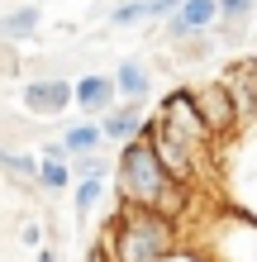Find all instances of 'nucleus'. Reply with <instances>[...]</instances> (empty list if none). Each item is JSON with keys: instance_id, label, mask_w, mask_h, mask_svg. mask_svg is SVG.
Returning <instances> with one entry per match:
<instances>
[{"instance_id": "obj_1", "label": "nucleus", "mask_w": 257, "mask_h": 262, "mask_svg": "<svg viewBox=\"0 0 257 262\" xmlns=\"http://www.w3.org/2000/svg\"><path fill=\"white\" fill-rule=\"evenodd\" d=\"M114 191L119 200H129V205H148V210H162L181 220V214L191 210V186L186 181H176L167 167H162L153 138L138 134L129 138L124 148L114 152Z\"/></svg>"}, {"instance_id": "obj_2", "label": "nucleus", "mask_w": 257, "mask_h": 262, "mask_svg": "<svg viewBox=\"0 0 257 262\" xmlns=\"http://www.w3.org/2000/svg\"><path fill=\"white\" fill-rule=\"evenodd\" d=\"M96 248L110 262H162L172 248H181V220L148 205H119L114 220L105 224Z\"/></svg>"}, {"instance_id": "obj_3", "label": "nucleus", "mask_w": 257, "mask_h": 262, "mask_svg": "<svg viewBox=\"0 0 257 262\" xmlns=\"http://www.w3.org/2000/svg\"><path fill=\"white\" fill-rule=\"evenodd\" d=\"M215 162L224 172V186H229V205L248 220H257V124L229 134L224 148L215 152Z\"/></svg>"}, {"instance_id": "obj_4", "label": "nucleus", "mask_w": 257, "mask_h": 262, "mask_svg": "<svg viewBox=\"0 0 257 262\" xmlns=\"http://www.w3.org/2000/svg\"><path fill=\"white\" fill-rule=\"evenodd\" d=\"M157 119H162V129H167L172 138H181V143L195 148L200 158H215V152H219V138H215V129L205 124V115L195 110L191 86L167 91V96H162V105H157Z\"/></svg>"}, {"instance_id": "obj_5", "label": "nucleus", "mask_w": 257, "mask_h": 262, "mask_svg": "<svg viewBox=\"0 0 257 262\" xmlns=\"http://www.w3.org/2000/svg\"><path fill=\"white\" fill-rule=\"evenodd\" d=\"M215 24H219V5L215 0H181V10L162 19V43L176 48V43H186L195 34H209Z\"/></svg>"}, {"instance_id": "obj_6", "label": "nucleus", "mask_w": 257, "mask_h": 262, "mask_svg": "<svg viewBox=\"0 0 257 262\" xmlns=\"http://www.w3.org/2000/svg\"><path fill=\"white\" fill-rule=\"evenodd\" d=\"M19 100H24L29 115L57 119V115L72 110V81H67V76H34V81L19 86Z\"/></svg>"}, {"instance_id": "obj_7", "label": "nucleus", "mask_w": 257, "mask_h": 262, "mask_svg": "<svg viewBox=\"0 0 257 262\" xmlns=\"http://www.w3.org/2000/svg\"><path fill=\"white\" fill-rule=\"evenodd\" d=\"M219 81H224V91H229V100H233L238 129H252V124H257V57L233 62Z\"/></svg>"}, {"instance_id": "obj_8", "label": "nucleus", "mask_w": 257, "mask_h": 262, "mask_svg": "<svg viewBox=\"0 0 257 262\" xmlns=\"http://www.w3.org/2000/svg\"><path fill=\"white\" fill-rule=\"evenodd\" d=\"M191 96H195V110L205 115V124L215 129V138H219V143H224L229 134H238V115H233V100H229V91H224V81L191 86Z\"/></svg>"}, {"instance_id": "obj_9", "label": "nucleus", "mask_w": 257, "mask_h": 262, "mask_svg": "<svg viewBox=\"0 0 257 262\" xmlns=\"http://www.w3.org/2000/svg\"><path fill=\"white\" fill-rule=\"evenodd\" d=\"M110 105H119V91H114L110 72H86V76L72 81V110H81L86 119H100Z\"/></svg>"}, {"instance_id": "obj_10", "label": "nucleus", "mask_w": 257, "mask_h": 262, "mask_svg": "<svg viewBox=\"0 0 257 262\" xmlns=\"http://www.w3.org/2000/svg\"><path fill=\"white\" fill-rule=\"evenodd\" d=\"M143 105L138 100H119V105H110V110L100 115V134H105V148H124L129 138H138L143 134Z\"/></svg>"}, {"instance_id": "obj_11", "label": "nucleus", "mask_w": 257, "mask_h": 262, "mask_svg": "<svg viewBox=\"0 0 257 262\" xmlns=\"http://www.w3.org/2000/svg\"><path fill=\"white\" fill-rule=\"evenodd\" d=\"M114 91H119V100H148V96H153V67H148L143 62V57H124V62H119L114 72Z\"/></svg>"}, {"instance_id": "obj_12", "label": "nucleus", "mask_w": 257, "mask_h": 262, "mask_svg": "<svg viewBox=\"0 0 257 262\" xmlns=\"http://www.w3.org/2000/svg\"><path fill=\"white\" fill-rule=\"evenodd\" d=\"M43 29V5H19L10 14H0V43H24Z\"/></svg>"}, {"instance_id": "obj_13", "label": "nucleus", "mask_w": 257, "mask_h": 262, "mask_svg": "<svg viewBox=\"0 0 257 262\" xmlns=\"http://www.w3.org/2000/svg\"><path fill=\"white\" fill-rule=\"evenodd\" d=\"M62 148L77 158V152H100L105 148V134H100V119H77V124L62 129Z\"/></svg>"}, {"instance_id": "obj_14", "label": "nucleus", "mask_w": 257, "mask_h": 262, "mask_svg": "<svg viewBox=\"0 0 257 262\" xmlns=\"http://www.w3.org/2000/svg\"><path fill=\"white\" fill-rule=\"evenodd\" d=\"M0 172L24 181L29 191H38V158L34 152H19V148H0Z\"/></svg>"}, {"instance_id": "obj_15", "label": "nucleus", "mask_w": 257, "mask_h": 262, "mask_svg": "<svg viewBox=\"0 0 257 262\" xmlns=\"http://www.w3.org/2000/svg\"><path fill=\"white\" fill-rule=\"evenodd\" d=\"M105 200V181L100 177H86V181H72V205H77V220H90Z\"/></svg>"}, {"instance_id": "obj_16", "label": "nucleus", "mask_w": 257, "mask_h": 262, "mask_svg": "<svg viewBox=\"0 0 257 262\" xmlns=\"http://www.w3.org/2000/svg\"><path fill=\"white\" fill-rule=\"evenodd\" d=\"M215 48H219L215 34H195V38H186V43H176L172 57H176V62H186V67H200V62L215 57Z\"/></svg>"}, {"instance_id": "obj_17", "label": "nucleus", "mask_w": 257, "mask_h": 262, "mask_svg": "<svg viewBox=\"0 0 257 262\" xmlns=\"http://www.w3.org/2000/svg\"><path fill=\"white\" fill-rule=\"evenodd\" d=\"M86 177L110 181L114 177V158H105V152H77V158H72V181H86Z\"/></svg>"}, {"instance_id": "obj_18", "label": "nucleus", "mask_w": 257, "mask_h": 262, "mask_svg": "<svg viewBox=\"0 0 257 262\" xmlns=\"http://www.w3.org/2000/svg\"><path fill=\"white\" fill-rule=\"evenodd\" d=\"M105 19H110V29H138L148 24V0H119Z\"/></svg>"}, {"instance_id": "obj_19", "label": "nucleus", "mask_w": 257, "mask_h": 262, "mask_svg": "<svg viewBox=\"0 0 257 262\" xmlns=\"http://www.w3.org/2000/svg\"><path fill=\"white\" fill-rule=\"evenodd\" d=\"M219 5V19H229V24H248L252 19V10H257V0H215Z\"/></svg>"}, {"instance_id": "obj_20", "label": "nucleus", "mask_w": 257, "mask_h": 262, "mask_svg": "<svg viewBox=\"0 0 257 262\" xmlns=\"http://www.w3.org/2000/svg\"><path fill=\"white\" fill-rule=\"evenodd\" d=\"M176 10H181V0H148V19H157V24L167 14H176Z\"/></svg>"}, {"instance_id": "obj_21", "label": "nucleus", "mask_w": 257, "mask_h": 262, "mask_svg": "<svg viewBox=\"0 0 257 262\" xmlns=\"http://www.w3.org/2000/svg\"><path fill=\"white\" fill-rule=\"evenodd\" d=\"M162 262H209V253H195V248H172Z\"/></svg>"}, {"instance_id": "obj_22", "label": "nucleus", "mask_w": 257, "mask_h": 262, "mask_svg": "<svg viewBox=\"0 0 257 262\" xmlns=\"http://www.w3.org/2000/svg\"><path fill=\"white\" fill-rule=\"evenodd\" d=\"M19 243H24V248H43V229L38 224H24L19 229Z\"/></svg>"}, {"instance_id": "obj_23", "label": "nucleus", "mask_w": 257, "mask_h": 262, "mask_svg": "<svg viewBox=\"0 0 257 262\" xmlns=\"http://www.w3.org/2000/svg\"><path fill=\"white\" fill-rule=\"evenodd\" d=\"M38 262H57V253L53 248H38Z\"/></svg>"}, {"instance_id": "obj_24", "label": "nucleus", "mask_w": 257, "mask_h": 262, "mask_svg": "<svg viewBox=\"0 0 257 262\" xmlns=\"http://www.w3.org/2000/svg\"><path fill=\"white\" fill-rule=\"evenodd\" d=\"M252 43H257V34H252Z\"/></svg>"}]
</instances>
